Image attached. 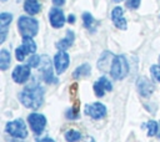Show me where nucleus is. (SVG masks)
Wrapping results in <instances>:
<instances>
[{"instance_id":"f257e3e1","label":"nucleus","mask_w":160,"mask_h":142,"mask_svg":"<svg viewBox=\"0 0 160 142\" xmlns=\"http://www.w3.org/2000/svg\"><path fill=\"white\" fill-rule=\"evenodd\" d=\"M19 100L25 107L38 110L44 101V88L38 83L29 85L20 92Z\"/></svg>"},{"instance_id":"f03ea898","label":"nucleus","mask_w":160,"mask_h":142,"mask_svg":"<svg viewBox=\"0 0 160 142\" xmlns=\"http://www.w3.org/2000/svg\"><path fill=\"white\" fill-rule=\"evenodd\" d=\"M18 27L22 37H32L38 34L39 22L30 16H20L18 20Z\"/></svg>"},{"instance_id":"7ed1b4c3","label":"nucleus","mask_w":160,"mask_h":142,"mask_svg":"<svg viewBox=\"0 0 160 142\" xmlns=\"http://www.w3.org/2000/svg\"><path fill=\"white\" fill-rule=\"evenodd\" d=\"M128 71H129V66H128V61H126L125 56L124 55L115 56L111 69H110V75L112 76V78L121 80L128 75Z\"/></svg>"},{"instance_id":"20e7f679","label":"nucleus","mask_w":160,"mask_h":142,"mask_svg":"<svg viewBox=\"0 0 160 142\" xmlns=\"http://www.w3.org/2000/svg\"><path fill=\"white\" fill-rule=\"evenodd\" d=\"M5 130L10 136L16 137V138H25L28 136L26 126H25V123H24V121L21 118H18V120H14L11 122H8Z\"/></svg>"},{"instance_id":"39448f33","label":"nucleus","mask_w":160,"mask_h":142,"mask_svg":"<svg viewBox=\"0 0 160 142\" xmlns=\"http://www.w3.org/2000/svg\"><path fill=\"white\" fill-rule=\"evenodd\" d=\"M36 51V45L34 42V40L31 37H24L22 39V44L21 46H19L15 51V55H16V59L19 61H22L25 60V56L29 55V54H34Z\"/></svg>"},{"instance_id":"423d86ee","label":"nucleus","mask_w":160,"mask_h":142,"mask_svg":"<svg viewBox=\"0 0 160 142\" xmlns=\"http://www.w3.org/2000/svg\"><path fill=\"white\" fill-rule=\"evenodd\" d=\"M28 122L30 125L31 131L35 135H40L45 128L46 118L44 115H40V113H30L28 116Z\"/></svg>"},{"instance_id":"0eeeda50","label":"nucleus","mask_w":160,"mask_h":142,"mask_svg":"<svg viewBox=\"0 0 160 142\" xmlns=\"http://www.w3.org/2000/svg\"><path fill=\"white\" fill-rule=\"evenodd\" d=\"M40 71L41 75L44 77V80L48 83H55L58 82V80L54 77L52 75V67H51V62L49 60L48 56H41V62H40Z\"/></svg>"},{"instance_id":"6e6552de","label":"nucleus","mask_w":160,"mask_h":142,"mask_svg":"<svg viewBox=\"0 0 160 142\" xmlns=\"http://www.w3.org/2000/svg\"><path fill=\"white\" fill-rule=\"evenodd\" d=\"M85 113L94 120H100L106 115V107L100 102H94L85 106Z\"/></svg>"},{"instance_id":"1a4fd4ad","label":"nucleus","mask_w":160,"mask_h":142,"mask_svg":"<svg viewBox=\"0 0 160 142\" xmlns=\"http://www.w3.org/2000/svg\"><path fill=\"white\" fill-rule=\"evenodd\" d=\"M69 62H70V59H69V55L65 52V51H59L55 57H54V65H55V70L58 73H62L68 66H69Z\"/></svg>"},{"instance_id":"9d476101","label":"nucleus","mask_w":160,"mask_h":142,"mask_svg":"<svg viewBox=\"0 0 160 142\" xmlns=\"http://www.w3.org/2000/svg\"><path fill=\"white\" fill-rule=\"evenodd\" d=\"M30 76V66L28 65H20L16 66L12 71V80L16 83H24L28 81Z\"/></svg>"},{"instance_id":"9b49d317","label":"nucleus","mask_w":160,"mask_h":142,"mask_svg":"<svg viewBox=\"0 0 160 142\" xmlns=\"http://www.w3.org/2000/svg\"><path fill=\"white\" fill-rule=\"evenodd\" d=\"M49 20H50V24H51L52 27H55V29L62 27L64 24H65L64 12L58 7H52L49 12Z\"/></svg>"},{"instance_id":"f8f14e48","label":"nucleus","mask_w":160,"mask_h":142,"mask_svg":"<svg viewBox=\"0 0 160 142\" xmlns=\"http://www.w3.org/2000/svg\"><path fill=\"white\" fill-rule=\"evenodd\" d=\"M136 87H138L139 93L142 97H149L154 92V88H155L152 82L150 80H148L146 77H140L136 82Z\"/></svg>"},{"instance_id":"ddd939ff","label":"nucleus","mask_w":160,"mask_h":142,"mask_svg":"<svg viewBox=\"0 0 160 142\" xmlns=\"http://www.w3.org/2000/svg\"><path fill=\"white\" fill-rule=\"evenodd\" d=\"M111 20L118 29H126V20L124 17V10L121 6H116L111 11Z\"/></svg>"},{"instance_id":"4468645a","label":"nucleus","mask_w":160,"mask_h":142,"mask_svg":"<svg viewBox=\"0 0 160 142\" xmlns=\"http://www.w3.org/2000/svg\"><path fill=\"white\" fill-rule=\"evenodd\" d=\"M111 90H112L111 82L106 77H104V76L100 77L99 81H96L94 83V92H95V95L98 97H102L104 93H105V91H111Z\"/></svg>"},{"instance_id":"2eb2a0df","label":"nucleus","mask_w":160,"mask_h":142,"mask_svg":"<svg viewBox=\"0 0 160 142\" xmlns=\"http://www.w3.org/2000/svg\"><path fill=\"white\" fill-rule=\"evenodd\" d=\"M114 57H115V56H114L111 52H104V54L101 55V57L99 59V61H98V67H99V70H101V71H109V72H110L109 69H111Z\"/></svg>"},{"instance_id":"dca6fc26","label":"nucleus","mask_w":160,"mask_h":142,"mask_svg":"<svg viewBox=\"0 0 160 142\" xmlns=\"http://www.w3.org/2000/svg\"><path fill=\"white\" fill-rule=\"evenodd\" d=\"M74 39H75L74 32H72L71 30H68V31H66V36H65L62 40H60L59 42H56V47L59 49V51H65L68 47H70V46L72 45Z\"/></svg>"},{"instance_id":"f3484780","label":"nucleus","mask_w":160,"mask_h":142,"mask_svg":"<svg viewBox=\"0 0 160 142\" xmlns=\"http://www.w3.org/2000/svg\"><path fill=\"white\" fill-rule=\"evenodd\" d=\"M24 9L29 15H35V14L40 12L41 5L39 2V0H26L24 4Z\"/></svg>"},{"instance_id":"a211bd4d","label":"nucleus","mask_w":160,"mask_h":142,"mask_svg":"<svg viewBox=\"0 0 160 142\" xmlns=\"http://www.w3.org/2000/svg\"><path fill=\"white\" fill-rule=\"evenodd\" d=\"M11 64V56L10 52L6 49H2L0 51V69L1 70H6Z\"/></svg>"},{"instance_id":"6ab92c4d","label":"nucleus","mask_w":160,"mask_h":142,"mask_svg":"<svg viewBox=\"0 0 160 142\" xmlns=\"http://www.w3.org/2000/svg\"><path fill=\"white\" fill-rule=\"evenodd\" d=\"M91 72V67L89 64H84V65H80L79 67H76V70L74 71L72 76L74 78H80V77H84V76H89Z\"/></svg>"},{"instance_id":"aec40b11","label":"nucleus","mask_w":160,"mask_h":142,"mask_svg":"<svg viewBox=\"0 0 160 142\" xmlns=\"http://www.w3.org/2000/svg\"><path fill=\"white\" fill-rule=\"evenodd\" d=\"M65 140L68 142H78L81 140V133L76 130H69L65 132Z\"/></svg>"},{"instance_id":"412c9836","label":"nucleus","mask_w":160,"mask_h":142,"mask_svg":"<svg viewBox=\"0 0 160 142\" xmlns=\"http://www.w3.org/2000/svg\"><path fill=\"white\" fill-rule=\"evenodd\" d=\"M145 126L148 127V136L151 137V136L158 135V132H159V125L155 121H149Z\"/></svg>"},{"instance_id":"4be33fe9","label":"nucleus","mask_w":160,"mask_h":142,"mask_svg":"<svg viewBox=\"0 0 160 142\" xmlns=\"http://www.w3.org/2000/svg\"><path fill=\"white\" fill-rule=\"evenodd\" d=\"M12 15L9 12H2L0 14V27H8V25L11 22Z\"/></svg>"},{"instance_id":"5701e85b","label":"nucleus","mask_w":160,"mask_h":142,"mask_svg":"<svg viewBox=\"0 0 160 142\" xmlns=\"http://www.w3.org/2000/svg\"><path fill=\"white\" fill-rule=\"evenodd\" d=\"M82 21H84V25H85L86 29H92V26L95 24V20H94V17H92V15L90 12H84Z\"/></svg>"},{"instance_id":"b1692460","label":"nucleus","mask_w":160,"mask_h":142,"mask_svg":"<svg viewBox=\"0 0 160 142\" xmlns=\"http://www.w3.org/2000/svg\"><path fill=\"white\" fill-rule=\"evenodd\" d=\"M150 72H151V76L160 82V65H152L150 67Z\"/></svg>"},{"instance_id":"393cba45","label":"nucleus","mask_w":160,"mask_h":142,"mask_svg":"<svg viewBox=\"0 0 160 142\" xmlns=\"http://www.w3.org/2000/svg\"><path fill=\"white\" fill-rule=\"evenodd\" d=\"M40 62H41V57L34 55V56L29 57V60H28V66H30V67H38Z\"/></svg>"},{"instance_id":"a878e982","label":"nucleus","mask_w":160,"mask_h":142,"mask_svg":"<svg viewBox=\"0 0 160 142\" xmlns=\"http://www.w3.org/2000/svg\"><path fill=\"white\" fill-rule=\"evenodd\" d=\"M66 117L69 118V120H76L78 117H79V111H78V108H75V107H71L70 110H68L66 111Z\"/></svg>"},{"instance_id":"bb28decb","label":"nucleus","mask_w":160,"mask_h":142,"mask_svg":"<svg viewBox=\"0 0 160 142\" xmlns=\"http://www.w3.org/2000/svg\"><path fill=\"white\" fill-rule=\"evenodd\" d=\"M140 5V0H128L126 6L130 9H138V6Z\"/></svg>"},{"instance_id":"cd10ccee","label":"nucleus","mask_w":160,"mask_h":142,"mask_svg":"<svg viewBox=\"0 0 160 142\" xmlns=\"http://www.w3.org/2000/svg\"><path fill=\"white\" fill-rule=\"evenodd\" d=\"M36 142H55V141L52 138H50V137H44V138H41V140L36 141Z\"/></svg>"},{"instance_id":"c85d7f7f","label":"nucleus","mask_w":160,"mask_h":142,"mask_svg":"<svg viewBox=\"0 0 160 142\" xmlns=\"http://www.w3.org/2000/svg\"><path fill=\"white\" fill-rule=\"evenodd\" d=\"M68 22H69V24H74V22H75V16H74V15H69Z\"/></svg>"},{"instance_id":"c756f323","label":"nucleus","mask_w":160,"mask_h":142,"mask_svg":"<svg viewBox=\"0 0 160 142\" xmlns=\"http://www.w3.org/2000/svg\"><path fill=\"white\" fill-rule=\"evenodd\" d=\"M52 2H54L55 5H58V6H61V5L65 2V0H52Z\"/></svg>"},{"instance_id":"7c9ffc66","label":"nucleus","mask_w":160,"mask_h":142,"mask_svg":"<svg viewBox=\"0 0 160 142\" xmlns=\"http://www.w3.org/2000/svg\"><path fill=\"white\" fill-rule=\"evenodd\" d=\"M158 136L160 137V127H159V132H158Z\"/></svg>"},{"instance_id":"2f4dec72","label":"nucleus","mask_w":160,"mask_h":142,"mask_svg":"<svg viewBox=\"0 0 160 142\" xmlns=\"http://www.w3.org/2000/svg\"><path fill=\"white\" fill-rule=\"evenodd\" d=\"M114 1H121V0H114Z\"/></svg>"},{"instance_id":"473e14b6","label":"nucleus","mask_w":160,"mask_h":142,"mask_svg":"<svg viewBox=\"0 0 160 142\" xmlns=\"http://www.w3.org/2000/svg\"><path fill=\"white\" fill-rule=\"evenodd\" d=\"M90 142H94V141H92V140H90Z\"/></svg>"},{"instance_id":"72a5a7b5","label":"nucleus","mask_w":160,"mask_h":142,"mask_svg":"<svg viewBox=\"0 0 160 142\" xmlns=\"http://www.w3.org/2000/svg\"><path fill=\"white\" fill-rule=\"evenodd\" d=\"M2 1H6V0H2Z\"/></svg>"}]
</instances>
